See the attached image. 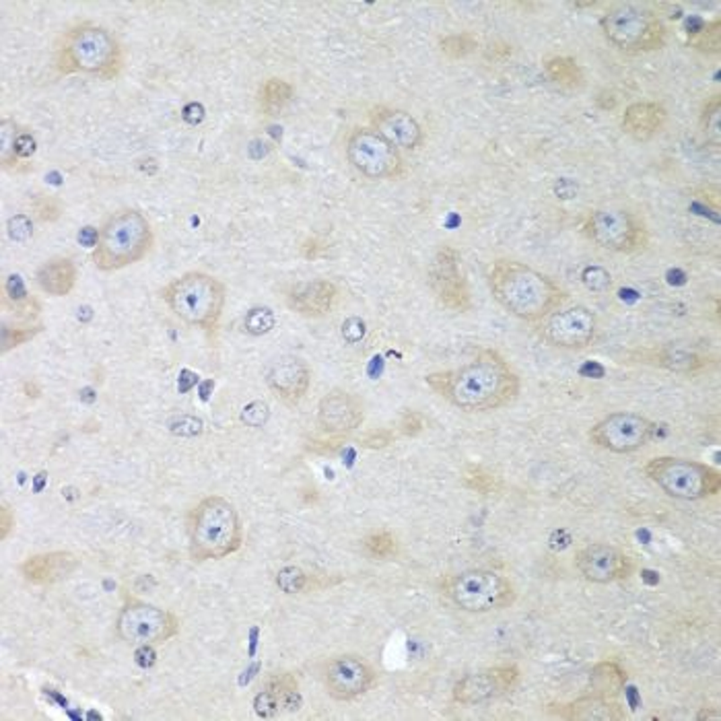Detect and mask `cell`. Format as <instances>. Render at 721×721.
Segmentation results:
<instances>
[{"label": "cell", "instance_id": "cell-1", "mask_svg": "<svg viewBox=\"0 0 721 721\" xmlns=\"http://www.w3.org/2000/svg\"><path fill=\"white\" fill-rule=\"evenodd\" d=\"M425 384L462 413H491L513 404L522 392V378L501 352L484 349L456 369L435 371Z\"/></svg>", "mask_w": 721, "mask_h": 721}, {"label": "cell", "instance_id": "cell-2", "mask_svg": "<svg viewBox=\"0 0 721 721\" xmlns=\"http://www.w3.org/2000/svg\"><path fill=\"white\" fill-rule=\"evenodd\" d=\"M487 281L493 300L522 322H543L567 300L565 289H560L551 276L517 260H495L489 268Z\"/></svg>", "mask_w": 721, "mask_h": 721}, {"label": "cell", "instance_id": "cell-3", "mask_svg": "<svg viewBox=\"0 0 721 721\" xmlns=\"http://www.w3.org/2000/svg\"><path fill=\"white\" fill-rule=\"evenodd\" d=\"M244 544V524L235 505L221 495L200 499L188 516V551L196 563L231 557Z\"/></svg>", "mask_w": 721, "mask_h": 721}, {"label": "cell", "instance_id": "cell-4", "mask_svg": "<svg viewBox=\"0 0 721 721\" xmlns=\"http://www.w3.org/2000/svg\"><path fill=\"white\" fill-rule=\"evenodd\" d=\"M124 66V52L117 38L106 27L79 23L62 33L56 46L60 74H93L116 79Z\"/></svg>", "mask_w": 721, "mask_h": 721}, {"label": "cell", "instance_id": "cell-5", "mask_svg": "<svg viewBox=\"0 0 721 721\" xmlns=\"http://www.w3.org/2000/svg\"><path fill=\"white\" fill-rule=\"evenodd\" d=\"M152 244L155 235L149 219L136 209H120L100 227V241L91 249V262L101 273H116L141 262Z\"/></svg>", "mask_w": 721, "mask_h": 721}, {"label": "cell", "instance_id": "cell-6", "mask_svg": "<svg viewBox=\"0 0 721 721\" xmlns=\"http://www.w3.org/2000/svg\"><path fill=\"white\" fill-rule=\"evenodd\" d=\"M161 300L184 324L214 332L225 309L227 287L217 276L190 270L161 289Z\"/></svg>", "mask_w": 721, "mask_h": 721}, {"label": "cell", "instance_id": "cell-7", "mask_svg": "<svg viewBox=\"0 0 721 721\" xmlns=\"http://www.w3.org/2000/svg\"><path fill=\"white\" fill-rule=\"evenodd\" d=\"M439 594L462 612L487 614L511 608L517 600V587L508 575L493 569H466L437 584Z\"/></svg>", "mask_w": 721, "mask_h": 721}, {"label": "cell", "instance_id": "cell-8", "mask_svg": "<svg viewBox=\"0 0 721 721\" xmlns=\"http://www.w3.org/2000/svg\"><path fill=\"white\" fill-rule=\"evenodd\" d=\"M646 474L657 489L668 497L682 501H701L719 495L721 473L709 464L689 460L678 456H657L643 466Z\"/></svg>", "mask_w": 721, "mask_h": 721}, {"label": "cell", "instance_id": "cell-9", "mask_svg": "<svg viewBox=\"0 0 721 721\" xmlns=\"http://www.w3.org/2000/svg\"><path fill=\"white\" fill-rule=\"evenodd\" d=\"M610 44L629 54L656 52L665 44V27L656 13L633 4L610 6L600 19Z\"/></svg>", "mask_w": 721, "mask_h": 721}, {"label": "cell", "instance_id": "cell-10", "mask_svg": "<svg viewBox=\"0 0 721 721\" xmlns=\"http://www.w3.org/2000/svg\"><path fill=\"white\" fill-rule=\"evenodd\" d=\"M182 630V621L171 610L128 598L116 619V633L128 646H161Z\"/></svg>", "mask_w": 721, "mask_h": 721}, {"label": "cell", "instance_id": "cell-11", "mask_svg": "<svg viewBox=\"0 0 721 721\" xmlns=\"http://www.w3.org/2000/svg\"><path fill=\"white\" fill-rule=\"evenodd\" d=\"M584 233L595 246L614 254H635L649 244V231L637 214L622 209H598L589 214Z\"/></svg>", "mask_w": 721, "mask_h": 721}, {"label": "cell", "instance_id": "cell-12", "mask_svg": "<svg viewBox=\"0 0 721 721\" xmlns=\"http://www.w3.org/2000/svg\"><path fill=\"white\" fill-rule=\"evenodd\" d=\"M346 159L360 176L369 179H394L404 171L400 151L373 128H352L346 138Z\"/></svg>", "mask_w": 721, "mask_h": 721}, {"label": "cell", "instance_id": "cell-13", "mask_svg": "<svg viewBox=\"0 0 721 721\" xmlns=\"http://www.w3.org/2000/svg\"><path fill=\"white\" fill-rule=\"evenodd\" d=\"M378 670L359 654H338L322 665V684L334 701L349 703L365 697L378 684Z\"/></svg>", "mask_w": 721, "mask_h": 721}, {"label": "cell", "instance_id": "cell-14", "mask_svg": "<svg viewBox=\"0 0 721 721\" xmlns=\"http://www.w3.org/2000/svg\"><path fill=\"white\" fill-rule=\"evenodd\" d=\"M656 422L637 413H612L589 429V441L612 454H633L646 447L656 433Z\"/></svg>", "mask_w": 721, "mask_h": 721}, {"label": "cell", "instance_id": "cell-15", "mask_svg": "<svg viewBox=\"0 0 721 721\" xmlns=\"http://www.w3.org/2000/svg\"><path fill=\"white\" fill-rule=\"evenodd\" d=\"M429 287L441 308L454 314H466L473 309V295L462 273V256L456 248L443 246L437 249L429 265Z\"/></svg>", "mask_w": 721, "mask_h": 721}, {"label": "cell", "instance_id": "cell-16", "mask_svg": "<svg viewBox=\"0 0 721 721\" xmlns=\"http://www.w3.org/2000/svg\"><path fill=\"white\" fill-rule=\"evenodd\" d=\"M540 336L554 349L584 351L598 336V316L586 305L559 308L540 324Z\"/></svg>", "mask_w": 721, "mask_h": 721}, {"label": "cell", "instance_id": "cell-17", "mask_svg": "<svg viewBox=\"0 0 721 721\" xmlns=\"http://www.w3.org/2000/svg\"><path fill=\"white\" fill-rule=\"evenodd\" d=\"M519 682H522V670L516 664L493 665V668L470 672L460 678L452 689V699L454 703L464 707L482 705L509 695L517 689Z\"/></svg>", "mask_w": 721, "mask_h": 721}, {"label": "cell", "instance_id": "cell-18", "mask_svg": "<svg viewBox=\"0 0 721 721\" xmlns=\"http://www.w3.org/2000/svg\"><path fill=\"white\" fill-rule=\"evenodd\" d=\"M573 565L589 584H614L635 573V563L625 551L606 543H594L575 552Z\"/></svg>", "mask_w": 721, "mask_h": 721}, {"label": "cell", "instance_id": "cell-19", "mask_svg": "<svg viewBox=\"0 0 721 721\" xmlns=\"http://www.w3.org/2000/svg\"><path fill=\"white\" fill-rule=\"evenodd\" d=\"M266 386L282 404L297 406L309 392L311 369L303 359L285 355L268 367Z\"/></svg>", "mask_w": 721, "mask_h": 721}, {"label": "cell", "instance_id": "cell-20", "mask_svg": "<svg viewBox=\"0 0 721 721\" xmlns=\"http://www.w3.org/2000/svg\"><path fill=\"white\" fill-rule=\"evenodd\" d=\"M365 404L355 394L332 390L317 404V422L330 435H349L363 425Z\"/></svg>", "mask_w": 721, "mask_h": 721}, {"label": "cell", "instance_id": "cell-21", "mask_svg": "<svg viewBox=\"0 0 721 721\" xmlns=\"http://www.w3.org/2000/svg\"><path fill=\"white\" fill-rule=\"evenodd\" d=\"M371 128L396 149L414 151L422 144V128L411 112L398 108L378 106L369 112Z\"/></svg>", "mask_w": 721, "mask_h": 721}, {"label": "cell", "instance_id": "cell-22", "mask_svg": "<svg viewBox=\"0 0 721 721\" xmlns=\"http://www.w3.org/2000/svg\"><path fill=\"white\" fill-rule=\"evenodd\" d=\"M338 295H341V291L334 282L328 279H316L295 282L293 287H289L285 301L287 308L295 311L297 316L320 320L336 308Z\"/></svg>", "mask_w": 721, "mask_h": 721}, {"label": "cell", "instance_id": "cell-23", "mask_svg": "<svg viewBox=\"0 0 721 721\" xmlns=\"http://www.w3.org/2000/svg\"><path fill=\"white\" fill-rule=\"evenodd\" d=\"M81 567V559L68 551L39 552L19 565V573L31 586H54L71 578Z\"/></svg>", "mask_w": 721, "mask_h": 721}, {"label": "cell", "instance_id": "cell-24", "mask_svg": "<svg viewBox=\"0 0 721 721\" xmlns=\"http://www.w3.org/2000/svg\"><path fill=\"white\" fill-rule=\"evenodd\" d=\"M554 717L567 721H622L627 717L619 701L602 695L581 697L571 703H559L551 707Z\"/></svg>", "mask_w": 721, "mask_h": 721}, {"label": "cell", "instance_id": "cell-25", "mask_svg": "<svg viewBox=\"0 0 721 721\" xmlns=\"http://www.w3.org/2000/svg\"><path fill=\"white\" fill-rule=\"evenodd\" d=\"M668 112L657 101H635L622 114L621 126L625 135L639 143H647L664 128Z\"/></svg>", "mask_w": 721, "mask_h": 721}, {"label": "cell", "instance_id": "cell-26", "mask_svg": "<svg viewBox=\"0 0 721 721\" xmlns=\"http://www.w3.org/2000/svg\"><path fill=\"white\" fill-rule=\"evenodd\" d=\"M643 359H646L643 363H651L656 367H662V369L682 373V376L705 371L716 363V360L709 355H705V352L684 349V346H664V349L649 351Z\"/></svg>", "mask_w": 721, "mask_h": 721}, {"label": "cell", "instance_id": "cell-27", "mask_svg": "<svg viewBox=\"0 0 721 721\" xmlns=\"http://www.w3.org/2000/svg\"><path fill=\"white\" fill-rule=\"evenodd\" d=\"M76 279H79V268L73 258H66V256L44 262L36 273L38 287L50 297L71 295L76 287Z\"/></svg>", "mask_w": 721, "mask_h": 721}, {"label": "cell", "instance_id": "cell-28", "mask_svg": "<svg viewBox=\"0 0 721 721\" xmlns=\"http://www.w3.org/2000/svg\"><path fill=\"white\" fill-rule=\"evenodd\" d=\"M594 695L614 699L627 684V672L616 662H598L589 672Z\"/></svg>", "mask_w": 721, "mask_h": 721}, {"label": "cell", "instance_id": "cell-29", "mask_svg": "<svg viewBox=\"0 0 721 721\" xmlns=\"http://www.w3.org/2000/svg\"><path fill=\"white\" fill-rule=\"evenodd\" d=\"M3 300H4L6 308H11L13 311H21V314H27V316L38 314V309H39V305L30 295V291H27L23 276L15 274V273L4 276Z\"/></svg>", "mask_w": 721, "mask_h": 721}, {"label": "cell", "instance_id": "cell-30", "mask_svg": "<svg viewBox=\"0 0 721 721\" xmlns=\"http://www.w3.org/2000/svg\"><path fill=\"white\" fill-rule=\"evenodd\" d=\"M295 89L285 79H268L260 87V108L266 116H276L293 100Z\"/></svg>", "mask_w": 721, "mask_h": 721}, {"label": "cell", "instance_id": "cell-31", "mask_svg": "<svg viewBox=\"0 0 721 721\" xmlns=\"http://www.w3.org/2000/svg\"><path fill=\"white\" fill-rule=\"evenodd\" d=\"M544 71L552 83H557L563 89H569V91L584 85V71H581L578 60L571 56H554L546 60Z\"/></svg>", "mask_w": 721, "mask_h": 721}, {"label": "cell", "instance_id": "cell-32", "mask_svg": "<svg viewBox=\"0 0 721 721\" xmlns=\"http://www.w3.org/2000/svg\"><path fill=\"white\" fill-rule=\"evenodd\" d=\"M360 551L373 560H392L400 554V543L390 530H373L360 540Z\"/></svg>", "mask_w": 721, "mask_h": 721}, {"label": "cell", "instance_id": "cell-33", "mask_svg": "<svg viewBox=\"0 0 721 721\" xmlns=\"http://www.w3.org/2000/svg\"><path fill=\"white\" fill-rule=\"evenodd\" d=\"M689 46L703 54H719L721 48V19L707 21L699 30L689 31Z\"/></svg>", "mask_w": 721, "mask_h": 721}, {"label": "cell", "instance_id": "cell-34", "mask_svg": "<svg viewBox=\"0 0 721 721\" xmlns=\"http://www.w3.org/2000/svg\"><path fill=\"white\" fill-rule=\"evenodd\" d=\"M701 130L705 141L711 144V147H719L721 144V95L716 93L711 95L709 100L705 101L703 112H701Z\"/></svg>", "mask_w": 721, "mask_h": 721}, {"label": "cell", "instance_id": "cell-35", "mask_svg": "<svg viewBox=\"0 0 721 721\" xmlns=\"http://www.w3.org/2000/svg\"><path fill=\"white\" fill-rule=\"evenodd\" d=\"M21 126L13 120V117H3L0 120V161H3V169H17L19 159L15 155V141Z\"/></svg>", "mask_w": 721, "mask_h": 721}, {"label": "cell", "instance_id": "cell-36", "mask_svg": "<svg viewBox=\"0 0 721 721\" xmlns=\"http://www.w3.org/2000/svg\"><path fill=\"white\" fill-rule=\"evenodd\" d=\"M44 332V326L41 324H30V326H9L4 324L3 330H0V351H3V355L6 352L17 349V346L30 343L36 338L38 334Z\"/></svg>", "mask_w": 721, "mask_h": 721}, {"label": "cell", "instance_id": "cell-37", "mask_svg": "<svg viewBox=\"0 0 721 721\" xmlns=\"http://www.w3.org/2000/svg\"><path fill=\"white\" fill-rule=\"evenodd\" d=\"M464 487L478 495H493L501 487L499 478L484 466H468L462 474Z\"/></svg>", "mask_w": 721, "mask_h": 721}, {"label": "cell", "instance_id": "cell-38", "mask_svg": "<svg viewBox=\"0 0 721 721\" xmlns=\"http://www.w3.org/2000/svg\"><path fill=\"white\" fill-rule=\"evenodd\" d=\"M276 326V314L265 305H256V308L248 309L244 316V330L249 336H266L274 330Z\"/></svg>", "mask_w": 721, "mask_h": 721}, {"label": "cell", "instance_id": "cell-39", "mask_svg": "<svg viewBox=\"0 0 721 721\" xmlns=\"http://www.w3.org/2000/svg\"><path fill=\"white\" fill-rule=\"evenodd\" d=\"M439 48L447 58L462 60L476 52L478 39L473 36V33H452V36H446L439 39Z\"/></svg>", "mask_w": 721, "mask_h": 721}, {"label": "cell", "instance_id": "cell-40", "mask_svg": "<svg viewBox=\"0 0 721 721\" xmlns=\"http://www.w3.org/2000/svg\"><path fill=\"white\" fill-rule=\"evenodd\" d=\"M254 713L262 719H273L282 711L281 705V692L276 686L268 681V684L254 697Z\"/></svg>", "mask_w": 721, "mask_h": 721}, {"label": "cell", "instance_id": "cell-41", "mask_svg": "<svg viewBox=\"0 0 721 721\" xmlns=\"http://www.w3.org/2000/svg\"><path fill=\"white\" fill-rule=\"evenodd\" d=\"M274 584L282 594H301L303 589H308L309 586V575L305 573L301 567L289 565L282 567V569L276 573Z\"/></svg>", "mask_w": 721, "mask_h": 721}, {"label": "cell", "instance_id": "cell-42", "mask_svg": "<svg viewBox=\"0 0 721 721\" xmlns=\"http://www.w3.org/2000/svg\"><path fill=\"white\" fill-rule=\"evenodd\" d=\"M31 209L41 223H56L62 213H65V204L58 198L48 196V194H36L31 198Z\"/></svg>", "mask_w": 721, "mask_h": 721}, {"label": "cell", "instance_id": "cell-43", "mask_svg": "<svg viewBox=\"0 0 721 721\" xmlns=\"http://www.w3.org/2000/svg\"><path fill=\"white\" fill-rule=\"evenodd\" d=\"M581 282L592 291V293H606L612 289V274L602 266H587L581 273Z\"/></svg>", "mask_w": 721, "mask_h": 721}, {"label": "cell", "instance_id": "cell-44", "mask_svg": "<svg viewBox=\"0 0 721 721\" xmlns=\"http://www.w3.org/2000/svg\"><path fill=\"white\" fill-rule=\"evenodd\" d=\"M6 233H9V238L13 241H17V244H27V241L33 238V221L30 214L25 213L13 214V217L6 221Z\"/></svg>", "mask_w": 721, "mask_h": 721}, {"label": "cell", "instance_id": "cell-45", "mask_svg": "<svg viewBox=\"0 0 721 721\" xmlns=\"http://www.w3.org/2000/svg\"><path fill=\"white\" fill-rule=\"evenodd\" d=\"M268 419H270V406L262 400L249 402V404L244 406V411H241V414H239V421L244 422L246 427H252V429L265 427Z\"/></svg>", "mask_w": 721, "mask_h": 721}, {"label": "cell", "instance_id": "cell-46", "mask_svg": "<svg viewBox=\"0 0 721 721\" xmlns=\"http://www.w3.org/2000/svg\"><path fill=\"white\" fill-rule=\"evenodd\" d=\"M168 429L178 437H196L204 431V422L192 414H179L168 422Z\"/></svg>", "mask_w": 721, "mask_h": 721}, {"label": "cell", "instance_id": "cell-47", "mask_svg": "<svg viewBox=\"0 0 721 721\" xmlns=\"http://www.w3.org/2000/svg\"><path fill=\"white\" fill-rule=\"evenodd\" d=\"M398 431L406 437H417L425 431V417L417 411H406L402 413V417L398 421Z\"/></svg>", "mask_w": 721, "mask_h": 721}, {"label": "cell", "instance_id": "cell-48", "mask_svg": "<svg viewBox=\"0 0 721 721\" xmlns=\"http://www.w3.org/2000/svg\"><path fill=\"white\" fill-rule=\"evenodd\" d=\"M341 334L349 344H359L367 336V324H365V320H360V317H357V316L346 317V320L343 322Z\"/></svg>", "mask_w": 721, "mask_h": 721}, {"label": "cell", "instance_id": "cell-49", "mask_svg": "<svg viewBox=\"0 0 721 721\" xmlns=\"http://www.w3.org/2000/svg\"><path fill=\"white\" fill-rule=\"evenodd\" d=\"M36 151H38L36 136H33L27 128H21L17 135V141H15V155L19 161H27V159H31L33 155H36Z\"/></svg>", "mask_w": 721, "mask_h": 721}, {"label": "cell", "instance_id": "cell-50", "mask_svg": "<svg viewBox=\"0 0 721 721\" xmlns=\"http://www.w3.org/2000/svg\"><path fill=\"white\" fill-rule=\"evenodd\" d=\"M396 435L390 429H376V431H369L367 435L360 437V447L367 449H381L392 446Z\"/></svg>", "mask_w": 721, "mask_h": 721}, {"label": "cell", "instance_id": "cell-51", "mask_svg": "<svg viewBox=\"0 0 721 721\" xmlns=\"http://www.w3.org/2000/svg\"><path fill=\"white\" fill-rule=\"evenodd\" d=\"M15 524H17L15 511H13L9 503L3 501V508H0V540H3V543L15 532Z\"/></svg>", "mask_w": 721, "mask_h": 721}, {"label": "cell", "instance_id": "cell-52", "mask_svg": "<svg viewBox=\"0 0 721 721\" xmlns=\"http://www.w3.org/2000/svg\"><path fill=\"white\" fill-rule=\"evenodd\" d=\"M204 116H206V112H204V106H203V103H198V101H190V103H186L184 109H182V117H184V122H188L190 126H198V124L204 120Z\"/></svg>", "mask_w": 721, "mask_h": 721}, {"label": "cell", "instance_id": "cell-53", "mask_svg": "<svg viewBox=\"0 0 721 721\" xmlns=\"http://www.w3.org/2000/svg\"><path fill=\"white\" fill-rule=\"evenodd\" d=\"M135 660L141 668H152L157 662V651L155 646H136L135 651Z\"/></svg>", "mask_w": 721, "mask_h": 721}, {"label": "cell", "instance_id": "cell-54", "mask_svg": "<svg viewBox=\"0 0 721 721\" xmlns=\"http://www.w3.org/2000/svg\"><path fill=\"white\" fill-rule=\"evenodd\" d=\"M97 241H100V229H95L91 225L83 227L79 231V244L81 246H87V248H95Z\"/></svg>", "mask_w": 721, "mask_h": 721}, {"label": "cell", "instance_id": "cell-55", "mask_svg": "<svg viewBox=\"0 0 721 721\" xmlns=\"http://www.w3.org/2000/svg\"><path fill=\"white\" fill-rule=\"evenodd\" d=\"M198 384V376L194 371H190V369H182L179 371V379H178V390H179V394H186V392H190L194 386Z\"/></svg>", "mask_w": 721, "mask_h": 721}, {"label": "cell", "instance_id": "cell-56", "mask_svg": "<svg viewBox=\"0 0 721 721\" xmlns=\"http://www.w3.org/2000/svg\"><path fill=\"white\" fill-rule=\"evenodd\" d=\"M338 446H341V439L336 437L334 441H311L309 449H314V452H320V454H334Z\"/></svg>", "mask_w": 721, "mask_h": 721}, {"label": "cell", "instance_id": "cell-57", "mask_svg": "<svg viewBox=\"0 0 721 721\" xmlns=\"http://www.w3.org/2000/svg\"><path fill=\"white\" fill-rule=\"evenodd\" d=\"M509 56H511V46H508V44H495V46H491L489 58H493V60H505V58H509Z\"/></svg>", "mask_w": 721, "mask_h": 721}, {"label": "cell", "instance_id": "cell-58", "mask_svg": "<svg viewBox=\"0 0 721 721\" xmlns=\"http://www.w3.org/2000/svg\"><path fill=\"white\" fill-rule=\"evenodd\" d=\"M44 482H46V473H39L38 481H36V493H39L41 487H44Z\"/></svg>", "mask_w": 721, "mask_h": 721}]
</instances>
